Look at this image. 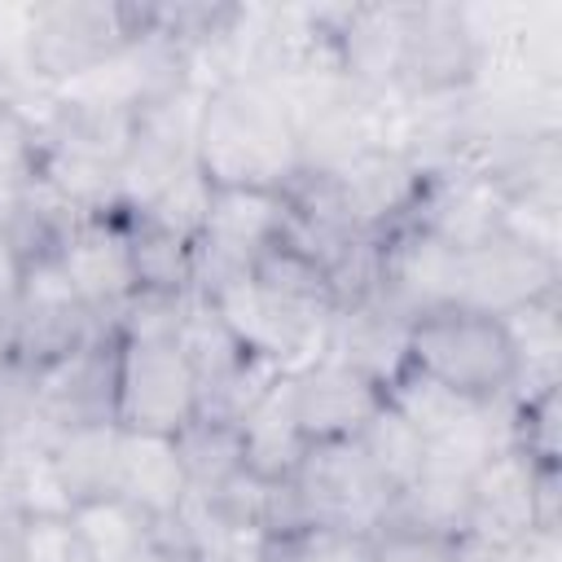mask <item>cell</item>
<instances>
[{
    "mask_svg": "<svg viewBox=\"0 0 562 562\" xmlns=\"http://www.w3.org/2000/svg\"><path fill=\"white\" fill-rule=\"evenodd\" d=\"M193 162L215 189H272L299 167V132L263 79H233L206 97Z\"/></svg>",
    "mask_w": 562,
    "mask_h": 562,
    "instance_id": "6da1fadb",
    "label": "cell"
},
{
    "mask_svg": "<svg viewBox=\"0 0 562 562\" xmlns=\"http://www.w3.org/2000/svg\"><path fill=\"white\" fill-rule=\"evenodd\" d=\"M408 360H417V369H426L430 378L474 400H483L487 391L505 386L518 373L501 321L470 312V307H443V312H426L422 321H413Z\"/></svg>",
    "mask_w": 562,
    "mask_h": 562,
    "instance_id": "7a4b0ae2",
    "label": "cell"
},
{
    "mask_svg": "<svg viewBox=\"0 0 562 562\" xmlns=\"http://www.w3.org/2000/svg\"><path fill=\"white\" fill-rule=\"evenodd\" d=\"M202 386L176 342H127L114 369V408L123 430L180 435L198 422Z\"/></svg>",
    "mask_w": 562,
    "mask_h": 562,
    "instance_id": "3957f363",
    "label": "cell"
},
{
    "mask_svg": "<svg viewBox=\"0 0 562 562\" xmlns=\"http://www.w3.org/2000/svg\"><path fill=\"white\" fill-rule=\"evenodd\" d=\"M294 479H299V496L316 527L364 531L391 505V487L378 479V470L369 465V457L360 452L356 439H334V443L307 448Z\"/></svg>",
    "mask_w": 562,
    "mask_h": 562,
    "instance_id": "277c9868",
    "label": "cell"
},
{
    "mask_svg": "<svg viewBox=\"0 0 562 562\" xmlns=\"http://www.w3.org/2000/svg\"><path fill=\"white\" fill-rule=\"evenodd\" d=\"M544 496V479L531 465V452L522 448H505L496 452L474 479H470V514H465V531L483 544V549H505L514 540H522L544 522L540 509Z\"/></svg>",
    "mask_w": 562,
    "mask_h": 562,
    "instance_id": "5b68a950",
    "label": "cell"
},
{
    "mask_svg": "<svg viewBox=\"0 0 562 562\" xmlns=\"http://www.w3.org/2000/svg\"><path fill=\"white\" fill-rule=\"evenodd\" d=\"M378 386L334 356H321L316 364L294 373V417L307 443L356 439L360 426L378 413Z\"/></svg>",
    "mask_w": 562,
    "mask_h": 562,
    "instance_id": "8992f818",
    "label": "cell"
},
{
    "mask_svg": "<svg viewBox=\"0 0 562 562\" xmlns=\"http://www.w3.org/2000/svg\"><path fill=\"white\" fill-rule=\"evenodd\" d=\"M114 496H123L145 518L180 514L184 501L193 496V483H189L176 435H149V430H123L119 426Z\"/></svg>",
    "mask_w": 562,
    "mask_h": 562,
    "instance_id": "52a82bcc",
    "label": "cell"
},
{
    "mask_svg": "<svg viewBox=\"0 0 562 562\" xmlns=\"http://www.w3.org/2000/svg\"><path fill=\"white\" fill-rule=\"evenodd\" d=\"M553 277V263L536 259L531 250L492 237L474 250H465V285H461V307L483 312V316H505L531 299L544 294Z\"/></svg>",
    "mask_w": 562,
    "mask_h": 562,
    "instance_id": "ba28073f",
    "label": "cell"
},
{
    "mask_svg": "<svg viewBox=\"0 0 562 562\" xmlns=\"http://www.w3.org/2000/svg\"><path fill=\"white\" fill-rule=\"evenodd\" d=\"M325 356L351 364L373 386H386L408 364V321H400L395 312L373 307V303H356L347 312H334Z\"/></svg>",
    "mask_w": 562,
    "mask_h": 562,
    "instance_id": "9c48e42d",
    "label": "cell"
},
{
    "mask_svg": "<svg viewBox=\"0 0 562 562\" xmlns=\"http://www.w3.org/2000/svg\"><path fill=\"white\" fill-rule=\"evenodd\" d=\"M329 189H334V206L342 211L347 224H378L413 198L417 167H413V158H404L395 149H364L342 171L329 176Z\"/></svg>",
    "mask_w": 562,
    "mask_h": 562,
    "instance_id": "30bf717a",
    "label": "cell"
},
{
    "mask_svg": "<svg viewBox=\"0 0 562 562\" xmlns=\"http://www.w3.org/2000/svg\"><path fill=\"white\" fill-rule=\"evenodd\" d=\"M79 303L83 307H101V303H123L136 294V255H132V237L110 228V224H88L79 228L66 250L57 255Z\"/></svg>",
    "mask_w": 562,
    "mask_h": 562,
    "instance_id": "8fae6325",
    "label": "cell"
},
{
    "mask_svg": "<svg viewBox=\"0 0 562 562\" xmlns=\"http://www.w3.org/2000/svg\"><path fill=\"white\" fill-rule=\"evenodd\" d=\"M461 285H465V250L448 246L426 228L408 237L404 250L395 255V290L426 312L461 307Z\"/></svg>",
    "mask_w": 562,
    "mask_h": 562,
    "instance_id": "7c38bea8",
    "label": "cell"
},
{
    "mask_svg": "<svg viewBox=\"0 0 562 562\" xmlns=\"http://www.w3.org/2000/svg\"><path fill=\"white\" fill-rule=\"evenodd\" d=\"M0 496L22 509V518H70L75 492L53 457L40 443H9L0 461Z\"/></svg>",
    "mask_w": 562,
    "mask_h": 562,
    "instance_id": "4fadbf2b",
    "label": "cell"
},
{
    "mask_svg": "<svg viewBox=\"0 0 562 562\" xmlns=\"http://www.w3.org/2000/svg\"><path fill=\"white\" fill-rule=\"evenodd\" d=\"M114 452H119V426L105 422H79L57 435L53 457L75 492V505L88 496H114Z\"/></svg>",
    "mask_w": 562,
    "mask_h": 562,
    "instance_id": "5bb4252c",
    "label": "cell"
},
{
    "mask_svg": "<svg viewBox=\"0 0 562 562\" xmlns=\"http://www.w3.org/2000/svg\"><path fill=\"white\" fill-rule=\"evenodd\" d=\"M70 527L88 553V562H127L136 549L149 544L145 514L132 509L123 496H88L70 509Z\"/></svg>",
    "mask_w": 562,
    "mask_h": 562,
    "instance_id": "9a60e30c",
    "label": "cell"
},
{
    "mask_svg": "<svg viewBox=\"0 0 562 562\" xmlns=\"http://www.w3.org/2000/svg\"><path fill=\"white\" fill-rule=\"evenodd\" d=\"M360 452L369 457V465L378 470V479L391 487V496H400L417 474H422V457H426V439L382 400L378 413L360 426L356 435Z\"/></svg>",
    "mask_w": 562,
    "mask_h": 562,
    "instance_id": "2e32d148",
    "label": "cell"
},
{
    "mask_svg": "<svg viewBox=\"0 0 562 562\" xmlns=\"http://www.w3.org/2000/svg\"><path fill=\"white\" fill-rule=\"evenodd\" d=\"M422 439H435V435H443V430H452L479 400L474 395H465V391H457V386H448V382H439V378H430L426 369H404L395 382H391V400H386Z\"/></svg>",
    "mask_w": 562,
    "mask_h": 562,
    "instance_id": "e0dca14e",
    "label": "cell"
},
{
    "mask_svg": "<svg viewBox=\"0 0 562 562\" xmlns=\"http://www.w3.org/2000/svg\"><path fill=\"white\" fill-rule=\"evenodd\" d=\"M496 237L531 250L544 263H558L562 246V215H558V193H531V189H505Z\"/></svg>",
    "mask_w": 562,
    "mask_h": 562,
    "instance_id": "ac0fdd59",
    "label": "cell"
},
{
    "mask_svg": "<svg viewBox=\"0 0 562 562\" xmlns=\"http://www.w3.org/2000/svg\"><path fill=\"white\" fill-rule=\"evenodd\" d=\"M505 329V342L514 351V369L518 373H540L544 382L558 369V351H562V334H558V316L549 303L531 299L505 316H496Z\"/></svg>",
    "mask_w": 562,
    "mask_h": 562,
    "instance_id": "d6986e66",
    "label": "cell"
},
{
    "mask_svg": "<svg viewBox=\"0 0 562 562\" xmlns=\"http://www.w3.org/2000/svg\"><path fill=\"white\" fill-rule=\"evenodd\" d=\"M211 193H215V184L202 176L198 162L180 167V171L167 180V189L145 206L149 228H162V233H171V237H180V241L202 237V224H206V211H211Z\"/></svg>",
    "mask_w": 562,
    "mask_h": 562,
    "instance_id": "ffe728a7",
    "label": "cell"
},
{
    "mask_svg": "<svg viewBox=\"0 0 562 562\" xmlns=\"http://www.w3.org/2000/svg\"><path fill=\"white\" fill-rule=\"evenodd\" d=\"M18 562H88L70 518H26L18 531Z\"/></svg>",
    "mask_w": 562,
    "mask_h": 562,
    "instance_id": "44dd1931",
    "label": "cell"
},
{
    "mask_svg": "<svg viewBox=\"0 0 562 562\" xmlns=\"http://www.w3.org/2000/svg\"><path fill=\"white\" fill-rule=\"evenodd\" d=\"M285 562H378V549L369 544L364 531H338V527H321L312 536H303Z\"/></svg>",
    "mask_w": 562,
    "mask_h": 562,
    "instance_id": "7402d4cb",
    "label": "cell"
},
{
    "mask_svg": "<svg viewBox=\"0 0 562 562\" xmlns=\"http://www.w3.org/2000/svg\"><path fill=\"white\" fill-rule=\"evenodd\" d=\"M31 136H35V127H31L9 101H0V176H18V171L26 167V158H31Z\"/></svg>",
    "mask_w": 562,
    "mask_h": 562,
    "instance_id": "603a6c76",
    "label": "cell"
},
{
    "mask_svg": "<svg viewBox=\"0 0 562 562\" xmlns=\"http://www.w3.org/2000/svg\"><path fill=\"white\" fill-rule=\"evenodd\" d=\"M22 198H26V184H22V176H0V233L18 220V211H22Z\"/></svg>",
    "mask_w": 562,
    "mask_h": 562,
    "instance_id": "cb8c5ba5",
    "label": "cell"
},
{
    "mask_svg": "<svg viewBox=\"0 0 562 562\" xmlns=\"http://www.w3.org/2000/svg\"><path fill=\"white\" fill-rule=\"evenodd\" d=\"M127 562H189V558H176L171 549H162V544H154V540H149V544H145V549H136Z\"/></svg>",
    "mask_w": 562,
    "mask_h": 562,
    "instance_id": "d4e9b609",
    "label": "cell"
},
{
    "mask_svg": "<svg viewBox=\"0 0 562 562\" xmlns=\"http://www.w3.org/2000/svg\"><path fill=\"white\" fill-rule=\"evenodd\" d=\"M4 448H9V439H4V417H0V461H4Z\"/></svg>",
    "mask_w": 562,
    "mask_h": 562,
    "instance_id": "484cf974",
    "label": "cell"
},
{
    "mask_svg": "<svg viewBox=\"0 0 562 562\" xmlns=\"http://www.w3.org/2000/svg\"><path fill=\"white\" fill-rule=\"evenodd\" d=\"M0 549H4V531H0Z\"/></svg>",
    "mask_w": 562,
    "mask_h": 562,
    "instance_id": "4316f807",
    "label": "cell"
},
{
    "mask_svg": "<svg viewBox=\"0 0 562 562\" xmlns=\"http://www.w3.org/2000/svg\"><path fill=\"white\" fill-rule=\"evenodd\" d=\"M487 562H492V553H487Z\"/></svg>",
    "mask_w": 562,
    "mask_h": 562,
    "instance_id": "83f0119b",
    "label": "cell"
}]
</instances>
